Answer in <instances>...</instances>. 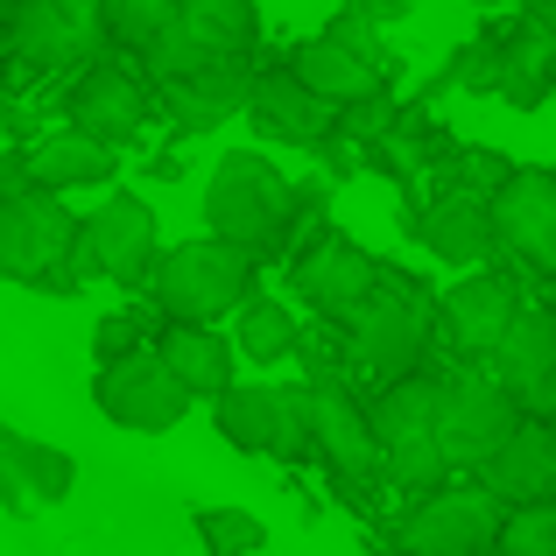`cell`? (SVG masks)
Segmentation results:
<instances>
[{
  "mask_svg": "<svg viewBox=\"0 0 556 556\" xmlns=\"http://www.w3.org/2000/svg\"><path fill=\"white\" fill-rule=\"evenodd\" d=\"M311 212L303 204V184L289 169H275L261 149H226L204 177V232L247 247V254H275L289 247L296 218Z\"/></svg>",
  "mask_w": 556,
  "mask_h": 556,
  "instance_id": "1",
  "label": "cell"
},
{
  "mask_svg": "<svg viewBox=\"0 0 556 556\" xmlns=\"http://www.w3.org/2000/svg\"><path fill=\"white\" fill-rule=\"evenodd\" d=\"M247 296H254V254L218 240V232L163 247V261H155V275H149V311L163 317V325H218V317H232Z\"/></svg>",
  "mask_w": 556,
  "mask_h": 556,
  "instance_id": "2",
  "label": "cell"
},
{
  "mask_svg": "<svg viewBox=\"0 0 556 556\" xmlns=\"http://www.w3.org/2000/svg\"><path fill=\"white\" fill-rule=\"evenodd\" d=\"M85 218L71 212L56 190H14L0 198V282H22L36 296H78L85 275L71 261Z\"/></svg>",
  "mask_w": 556,
  "mask_h": 556,
  "instance_id": "3",
  "label": "cell"
},
{
  "mask_svg": "<svg viewBox=\"0 0 556 556\" xmlns=\"http://www.w3.org/2000/svg\"><path fill=\"white\" fill-rule=\"evenodd\" d=\"M437 339V296L422 289V275L380 268L374 296L353 311V359L380 380L422 374V353Z\"/></svg>",
  "mask_w": 556,
  "mask_h": 556,
  "instance_id": "4",
  "label": "cell"
},
{
  "mask_svg": "<svg viewBox=\"0 0 556 556\" xmlns=\"http://www.w3.org/2000/svg\"><path fill=\"white\" fill-rule=\"evenodd\" d=\"M437 408H444V380L437 374L380 380V402L367 416H374V437H380V472L394 486H437L451 472L444 437H437Z\"/></svg>",
  "mask_w": 556,
  "mask_h": 556,
  "instance_id": "5",
  "label": "cell"
},
{
  "mask_svg": "<svg viewBox=\"0 0 556 556\" xmlns=\"http://www.w3.org/2000/svg\"><path fill=\"white\" fill-rule=\"evenodd\" d=\"M85 282H121V289H149L155 261H163V218L141 190H106L99 212L78 226V247H71Z\"/></svg>",
  "mask_w": 556,
  "mask_h": 556,
  "instance_id": "6",
  "label": "cell"
},
{
  "mask_svg": "<svg viewBox=\"0 0 556 556\" xmlns=\"http://www.w3.org/2000/svg\"><path fill=\"white\" fill-rule=\"evenodd\" d=\"M8 42L28 78L85 71L106 50V0H14L8 8Z\"/></svg>",
  "mask_w": 556,
  "mask_h": 556,
  "instance_id": "7",
  "label": "cell"
},
{
  "mask_svg": "<svg viewBox=\"0 0 556 556\" xmlns=\"http://www.w3.org/2000/svg\"><path fill=\"white\" fill-rule=\"evenodd\" d=\"M261 42V8L254 0H184L177 22L155 36V50L141 56L155 85H177L190 71L218 64V56H254Z\"/></svg>",
  "mask_w": 556,
  "mask_h": 556,
  "instance_id": "8",
  "label": "cell"
},
{
  "mask_svg": "<svg viewBox=\"0 0 556 556\" xmlns=\"http://www.w3.org/2000/svg\"><path fill=\"white\" fill-rule=\"evenodd\" d=\"M507 501L486 486H430L402 521H394V549L402 556H486L501 543Z\"/></svg>",
  "mask_w": 556,
  "mask_h": 556,
  "instance_id": "9",
  "label": "cell"
},
{
  "mask_svg": "<svg viewBox=\"0 0 556 556\" xmlns=\"http://www.w3.org/2000/svg\"><path fill=\"white\" fill-rule=\"evenodd\" d=\"M212 430L247 458H303L311 451V388L232 380L212 402Z\"/></svg>",
  "mask_w": 556,
  "mask_h": 556,
  "instance_id": "10",
  "label": "cell"
},
{
  "mask_svg": "<svg viewBox=\"0 0 556 556\" xmlns=\"http://www.w3.org/2000/svg\"><path fill=\"white\" fill-rule=\"evenodd\" d=\"M92 402H99V416H106L113 430L169 437V430L190 416V402H198V394H190L184 380L169 374V359L155 353V345H141V353L106 359V367L92 374Z\"/></svg>",
  "mask_w": 556,
  "mask_h": 556,
  "instance_id": "11",
  "label": "cell"
},
{
  "mask_svg": "<svg viewBox=\"0 0 556 556\" xmlns=\"http://www.w3.org/2000/svg\"><path fill=\"white\" fill-rule=\"evenodd\" d=\"M521 416H529V408L515 402V394L501 388V380H493V367L486 359H465L458 374H444V408H437V437H444V458L451 465H486L493 451L507 444V437L521 430Z\"/></svg>",
  "mask_w": 556,
  "mask_h": 556,
  "instance_id": "12",
  "label": "cell"
},
{
  "mask_svg": "<svg viewBox=\"0 0 556 556\" xmlns=\"http://www.w3.org/2000/svg\"><path fill=\"white\" fill-rule=\"evenodd\" d=\"M64 113H71L78 135L106 141V149H127V141L155 121V85H149V71H141V56H127V50L92 56V64L78 71V85H71Z\"/></svg>",
  "mask_w": 556,
  "mask_h": 556,
  "instance_id": "13",
  "label": "cell"
},
{
  "mask_svg": "<svg viewBox=\"0 0 556 556\" xmlns=\"http://www.w3.org/2000/svg\"><path fill=\"white\" fill-rule=\"evenodd\" d=\"M521 317V289L507 268H472L458 275V282L437 296V331H444V345L458 359H493V345L507 339V325Z\"/></svg>",
  "mask_w": 556,
  "mask_h": 556,
  "instance_id": "14",
  "label": "cell"
},
{
  "mask_svg": "<svg viewBox=\"0 0 556 556\" xmlns=\"http://www.w3.org/2000/svg\"><path fill=\"white\" fill-rule=\"evenodd\" d=\"M289 282H296V296L311 303L317 317H339V325H353V311L374 296L380 282V261L367 254L359 240H345V232H311V240L296 247V268H289Z\"/></svg>",
  "mask_w": 556,
  "mask_h": 556,
  "instance_id": "15",
  "label": "cell"
},
{
  "mask_svg": "<svg viewBox=\"0 0 556 556\" xmlns=\"http://www.w3.org/2000/svg\"><path fill=\"white\" fill-rule=\"evenodd\" d=\"M493 240L515 268L529 275H556V169H529L521 163L507 190L493 198Z\"/></svg>",
  "mask_w": 556,
  "mask_h": 556,
  "instance_id": "16",
  "label": "cell"
},
{
  "mask_svg": "<svg viewBox=\"0 0 556 556\" xmlns=\"http://www.w3.org/2000/svg\"><path fill=\"white\" fill-rule=\"evenodd\" d=\"M247 121H254L268 141H289V149H325V141L339 135V106H331V99H317L311 85L296 78V64H289V56H268V64L254 71Z\"/></svg>",
  "mask_w": 556,
  "mask_h": 556,
  "instance_id": "17",
  "label": "cell"
},
{
  "mask_svg": "<svg viewBox=\"0 0 556 556\" xmlns=\"http://www.w3.org/2000/svg\"><path fill=\"white\" fill-rule=\"evenodd\" d=\"M486 367L529 416L556 422V311L549 303H521V317L507 325V339L493 345Z\"/></svg>",
  "mask_w": 556,
  "mask_h": 556,
  "instance_id": "18",
  "label": "cell"
},
{
  "mask_svg": "<svg viewBox=\"0 0 556 556\" xmlns=\"http://www.w3.org/2000/svg\"><path fill=\"white\" fill-rule=\"evenodd\" d=\"M254 56H218V64L190 71V78L163 85V113H169V135L177 141H198L212 135V127H226L232 113H247V99H254Z\"/></svg>",
  "mask_w": 556,
  "mask_h": 556,
  "instance_id": "19",
  "label": "cell"
},
{
  "mask_svg": "<svg viewBox=\"0 0 556 556\" xmlns=\"http://www.w3.org/2000/svg\"><path fill=\"white\" fill-rule=\"evenodd\" d=\"M311 451L331 465L339 479H374L380 472V437H374V416L339 388L331 374L311 380Z\"/></svg>",
  "mask_w": 556,
  "mask_h": 556,
  "instance_id": "20",
  "label": "cell"
},
{
  "mask_svg": "<svg viewBox=\"0 0 556 556\" xmlns=\"http://www.w3.org/2000/svg\"><path fill=\"white\" fill-rule=\"evenodd\" d=\"M416 240L430 247L444 268H458V275L486 268V261L501 254V240H493V204L472 198V190H444L437 204H422L416 212Z\"/></svg>",
  "mask_w": 556,
  "mask_h": 556,
  "instance_id": "21",
  "label": "cell"
},
{
  "mask_svg": "<svg viewBox=\"0 0 556 556\" xmlns=\"http://www.w3.org/2000/svg\"><path fill=\"white\" fill-rule=\"evenodd\" d=\"M479 486L501 493L507 507L521 501H556V422L549 416H521V430L479 465Z\"/></svg>",
  "mask_w": 556,
  "mask_h": 556,
  "instance_id": "22",
  "label": "cell"
},
{
  "mask_svg": "<svg viewBox=\"0 0 556 556\" xmlns=\"http://www.w3.org/2000/svg\"><path fill=\"white\" fill-rule=\"evenodd\" d=\"M289 64H296V78L311 85L317 99H331V106H359V99H380L388 92V78L394 71H380V64H367L359 50H345L339 36H311V42H296L289 50Z\"/></svg>",
  "mask_w": 556,
  "mask_h": 556,
  "instance_id": "23",
  "label": "cell"
},
{
  "mask_svg": "<svg viewBox=\"0 0 556 556\" xmlns=\"http://www.w3.org/2000/svg\"><path fill=\"white\" fill-rule=\"evenodd\" d=\"M28 149H36V184L56 190V198H71V190H106L121 177V149L78 135V127H56V135L28 141Z\"/></svg>",
  "mask_w": 556,
  "mask_h": 556,
  "instance_id": "24",
  "label": "cell"
},
{
  "mask_svg": "<svg viewBox=\"0 0 556 556\" xmlns=\"http://www.w3.org/2000/svg\"><path fill=\"white\" fill-rule=\"evenodd\" d=\"M155 353L169 359V374H177L198 402H218V394L232 388V359H240V345H232L226 331H212V325H163Z\"/></svg>",
  "mask_w": 556,
  "mask_h": 556,
  "instance_id": "25",
  "label": "cell"
},
{
  "mask_svg": "<svg viewBox=\"0 0 556 556\" xmlns=\"http://www.w3.org/2000/svg\"><path fill=\"white\" fill-rule=\"evenodd\" d=\"M232 345H240V359H254V367H282L289 353H303V325L282 296H261L254 289V296L232 311Z\"/></svg>",
  "mask_w": 556,
  "mask_h": 556,
  "instance_id": "26",
  "label": "cell"
},
{
  "mask_svg": "<svg viewBox=\"0 0 556 556\" xmlns=\"http://www.w3.org/2000/svg\"><path fill=\"white\" fill-rule=\"evenodd\" d=\"M14 458H22V486L36 507H64L71 486H78V458L64 444H42V437H22L14 430Z\"/></svg>",
  "mask_w": 556,
  "mask_h": 556,
  "instance_id": "27",
  "label": "cell"
},
{
  "mask_svg": "<svg viewBox=\"0 0 556 556\" xmlns=\"http://www.w3.org/2000/svg\"><path fill=\"white\" fill-rule=\"evenodd\" d=\"M190 529H198L204 556H261L268 549V521L254 507H198Z\"/></svg>",
  "mask_w": 556,
  "mask_h": 556,
  "instance_id": "28",
  "label": "cell"
},
{
  "mask_svg": "<svg viewBox=\"0 0 556 556\" xmlns=\"http://www.w3.org/2000/svg\"><path fill=\"white\" fill-rule=\"evenodd\" d=\"M177 8H184V0H106V36H113V50L149 56L155 36L177 22Z\"/></svg>",
  "mask_w": 556,
  "mask_h": 556,
  "instance_id": "29",
  "label": "cell"
},
{
  "mask_svg": "<svg viewBox=\"0 0 556 556\" xmlns=\"http://www.w3.org/2000/svg\"><path fill=\"white\" fill-rule=\"evenodd\" d=\"M501 556H556V501H521L501 521Z\"/></svg>",
  "mask_w": 556,
  "mask_h": 556,
  "instance_id": "30",
  "label": "cell"
},
{
  "mask_svg": "<svg viewBox=\"0 0 556 556\" xmlns=\"http://www.w3.org/2000/svg\"><path fill=\"white\" fill-rule=\"evenodd\" d=\"M515 155H501V149H486V141H458L451 149V177H458V190H472V198H501L507 190V177H515Z\"/></svg>",
  "mask_w": 556,
  "mask_h": 556,
  "instance_id": "31",
  "label": "cell"
},
{
  "mask_svg": "<svg viewBox=\"0 0 556 556\" xmlns=\"http://www.w3.org/2000/svg\"><path fill=\"white\" fill-rule=\"evenodd\" d=\"M444 85H465V92H501V42H465L451 56Z\"/></svg>",
  "mask_w": 556,
  "mask_h": 556,
  "instance_id": "32",
  "label": "cell"
},
{
  "mask_svg": "<svg viewBox=\"0 0 556 556\" xmlns=\"http://www.w3.org/2000/svg\"><path fill=\"white\" fill-rule=\"evenodd\" d=\"M325 36H339L345 50H359V56H367V64L394 71V50H388V42H380V28H374V22H359L353 8H339V14H331V22H325Z\"/></svg>",
  "mask_w": 556,
  "mask_h": 556,
  "instance_id": "33",
  "label": "cell"
},
{
  "mask_svg": "<svg viewBox=\"0 0 556 556\" xmlns=\"http://www.w3.org/2000/svg\"><path fill=\"white\" fill-rule=\"evenodd\" d=\"M92 353H99V367H106V359L141 353V317H127V311L99 317V325H92Z\"/></svg>",
  "mask_w": 556,
  "mask_h": 556,
  "instance_id": "34",
  "label": "cell"
},
{
  "mask_svg": "<svg viewBox=\"0 0 556 556\" xmlns=\"http://www.w3.org/2000/svg\"><path fill=\"white\" fill-rule=\"evenodd\" d=\"M0 507H8V515H36V501H28V486H22V458H14L8 422H0Z\"/></svg>",
  "mask_w": 556,
  "mask_h": 556,
  "instance_id": "35",
  "label": "cell"
},
{
  "mask_svg": "<svg viewBox=\"0 0 556 556\" xmlns=\"http://www.w3.org/2000/svg\"><path fill=\"white\" fill-rule=\"evenodd\" d=\"M339 8H353L359 22H374V28H394V22L416 14V0H339Z\"/></svg>",
  "mask_w": 556,
  "mask_h": 556,
  "instance_id": "36",
  "label": "cell"
},
{
  "mask_svg": "<svg viewBox=\"0 0 556 556\" xmlns=\"http://www.w3.org/2000/svg\"><path fill=\"white\" fill-rule=\"evenodd\" d=\"M14 121V78H8V64H0V127Z\"/></svg>",
  "mask_w": 556,
  "mask_h": 556,
  "instance_id": "37",
  "label": "cell"
},
{
  "mask_svg": "<svg viewBox=\"0 0 556 556\" xmlns=\"http://www.w3.org/2000/svg\"><path fill=\"white\" fill-rule=\"evenodd\" d=\"M0 64H14V42H8V14H0Z\"/></svg>",
  "mask_w": 556,
  "mask_h": 556,
  "instance_id": "38",
  "label": "cell"
},
{
  "mask_svg": "<svg viewBox=\"0 0 556 556\" xmlns=\"http://www.w3.org/2000/svg\"><path fill=\"white\" fill-rule=\"evenodd\" d=\"M529 14H543V22H556V0H535V8Z\"/></svg>",
  "mask_w": 556,
  "mask_h": 556,
  "instance_id": "39",
  "label": "cell"
},
{
  "mask_svg": "<svg viewBox=\"0 0 556 556\" xmlns=\"http://www.w3.org/2000/svg\"><path fill=\"white\" fill-rule=\"evenodd\" d=\"M543 303H549V311H556V275H543Z\"/></svg>",
  "mask_w": 556,
  "mask_h": 556,
  "instance_id": "40",
  "label": "cell"
},
{
  "mask_svg": "<svg viewBox=\"0 0 556 556\" xmlns=\"http://www.w3.org/2000/svg\"><path fill=\"white\" fill-rule=\"evenodd\" d=\"M465 8H507V0H465Z\"/></svg>",
  "mask_w": 556,
  "mask_h": 556,
  "instance_id": "41",
  "label": "cell"
},
{
  "mask_svg": "<svg viewBox=\"0 0 556 556\" xmlns=\"http://www.w3.org/2000/svg\"><path fill=\"white\" fill-rule=\"evenodd\" d=\"M8 8H14V0H0V14H8Z\"/></svg>",
  "mask_w": 556,
  "mask_h": 556,
  "instance_id": "42",
  "label": "cell"
},
{
  "mask_svg": "<svg viewBox=\"0 0 556 556\" xmlns=\"http://www.w3.org/2000/svg\"><path fill=\"white\" fill-rule=\"evenodd\" d=\"M549 169H556V163H549Z\"/></svg>",
  "mask_w": 556,
  "mask_h": 556,
  "instance_id": "43",
  "label": "cell"
}]
</instances>
